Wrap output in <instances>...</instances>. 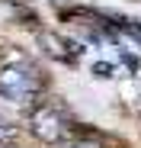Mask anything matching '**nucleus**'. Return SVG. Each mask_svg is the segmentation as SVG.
I'll use <instances>...</instances> for the list:
<instances>
[{
    "label": "nucleus",
    "mask_w": 141,
    "mask_h": 148,
    "mask_svg": "<svg viewBox=\"0 0 141 148\" xmlns=\"http://www.w3.org/2000/svg\"><path fill=\"white\" fill-rule=\"evenodd\" d=\"M45 90L42 68L29 58H7L0 61V97L13 103H29Z\"/></svg>",
    "instance_id": "obj_1"
},
{
    "label": "nucleus",
    "mask_w": 141,
    "mask_h": 148,
    "mask_svg": "<svg viewBox=\"0 0 141 148\" xmlns=\"http://www.w3.org/2000/svg\"><path fill=\"white\" fill-rule=\"evenodd\" d=\"M74 129H77L74 116H70L61 103L45 100V103L29 110V132L42 145H64V142L74 138Z\"/></svg>",
    "instance_id": "obj_2"
},
{
    "label": "nucleus",
    "mask_w": 141,
    "mask_h": 148,
    "mask_svg": "<svg viewBox=\"0 0 141 148\" xmlns=\"http://www.w3.org/2000/svg\"><path fill=\"white\" fill-rule=\"evenodd\" d=\"M39 42L45 45V52H48L52 58H58V61H64V64H74L77 55H80V45H77V42H67V39H61V36H55V32H39Z\"/></svg>",
    "instance_id": "obj_3"
},
{
    "label": "nucleus",
    "mask_w": 141,
    "mask_h": 148,
    "mask_svg": "<svg viewBox=\"0 0 141 148\" xmlns=\"http://www.w3.org/2000/svg\"><path fill=\"white\" fill-rule=\"evenodd\" d=\"M16 142V126H0V148Z\"/></svg>",
    "instance_id": "obj_4"
},
{
    "label": "nucleus",
    "mask_w": 141,
    "mask_h": 148,
    "mask_svg": "<svg viewBox=\"0 0 141 148\" xmlns=\"http://www.w3.org/2000/svg\"><path fill=\"white\" fill-rule=\"evenodd\" d=\"M93 77H103V81H109V77H112V64H106V61L100 64V61H96V64H93Z\"/></svg>",
    "instance_id": "obj_5"
},
{
    "label": "nucleus",
    "mask_w": 141,
    "mask_h": 148,
    "mask_svg": "<svg viewBox=\"0 0 141 148\" xmlns=\"http://www.w3.org/2000/svg\"><path fill=\"white\" fill-rule=\"evenodd\" d=\"M67 148H106V145L96 142V138H77V142H70Z\"/></svg>",
    "instance_id": "obj_6"
},
{
    "label": "nucleus",
    "mask_w": 141,
    "mask_h": 148,
    "mask_svg": "<svg viewBox=\"0 0 141 148\" xmlns=\"http://www.w3.org/2000/svg\"><path fill=\"white\" fill-rule=\"evenodd\" d=\"M7 148H19V145H7Z\"/></svg>",
    "instance_id": "obj_7"
}]
</instances>
